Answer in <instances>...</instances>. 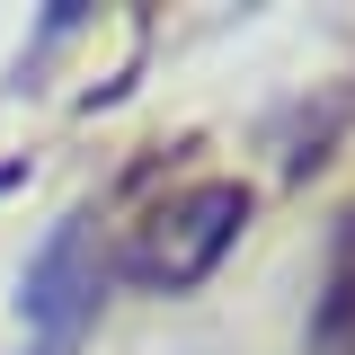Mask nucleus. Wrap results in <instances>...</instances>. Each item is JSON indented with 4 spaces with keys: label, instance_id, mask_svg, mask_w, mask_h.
I'll return each mask as SVG.
<instances>
[{
    "label": "nucleus",
    "instance_id": "3",
    "mask_svg": "<svg viewBox=\"0 0 355 355\" xmlns=\"http://www.w3.org/2000/svg\"><path fill=\"white\" fill-rule=\"evenodd\" d=\"M311 347L320 355H355V222L338 240V258H329V293L311 311Z\"/></svg>",
    "mask_w": 355,
    "mask_h": 355
},
{
    "label": "nucleus",
    "instance_id": "1",
    "mask_svg": "<svg viewBox=\"0 0 355 355\" xmlns=\"http://www.w3.org/2000/svg\"><path fill=\"white\" fill-rule=\"evenodd\" d=\"M240 231H249V187H240V178H187V187H169V205H151V214L133 222L125 275L178 293V284L214 275Z\"/></svg>",
    "mask_w": 355,
    "mask_h": 355
},
{
    "label": "nucleus",
    "instance_id": "2",
    "mask_svg": "<svg viewBox=\"0 0 355 355\" xmlns=\"http://www.w3.org/2000/svg\"><path fill=\"white\" fill-rule=\"evenodd\" d=\"M98 311V249H89V222H53V240L27 266V320L44 329V355H71V338Z\"/></svg>",
    "mask_w": 355,
    "mask_h": 355
}]
</instances>
